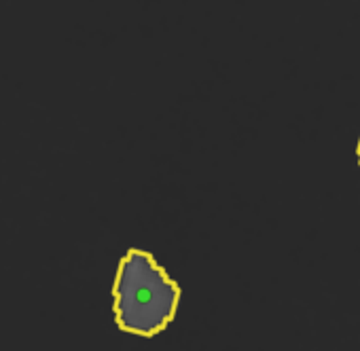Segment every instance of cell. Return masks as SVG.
<instances>
[{
    "instance_id": "6da1fadb",
    "label": "cell",
    "mask_w": 360,
    "mask_h": 351,
    "mask_svg": "<svg viewBox=\"0 0 360 351\" xmlns=\"http://www.w3.org/2000/svg\"><path fill=\"white\" fill-rule=\"evenodd\" d=\"M115 319L125 332L155 336L174 319L180 288L144 250H129L112 286Z\"/></svg>"
},
{
    "instance_id": "7a4b0ae2",
    "label": "cell",
    "mask_w": 360,
    "mask_h": 351,
    "mask_svg": "<svg viewBox=\"0 0 360 351\" xmlns=\"http://www.w3.org/2000/svg\"><path fill=\"white\" fill-rule=\"evenodd\" d=\"M356 152H358V161H360V140H358V148H356Z\"/></svg>"
}]
</instances>
